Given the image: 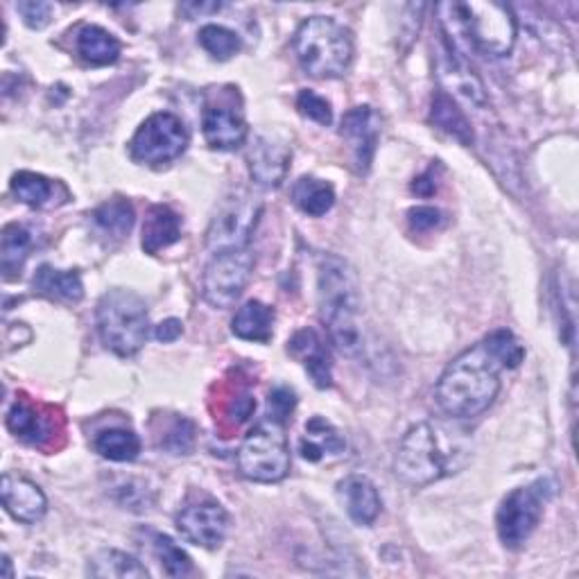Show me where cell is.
Wrapping results in <instances>:
<instances>
[{
    "instance_id": "cell-1",
    "label": "cell",
    "mask_w": 579,
    "mask_h": 579,
    "mask_svg": "<svg viewBox=\"0 0 579 579\" xmlns=\"http://www.w3.org/2000/svg\"><path fill=\"white\" fill-rule=\"evenodd\" d=\"M523 358L525 349L512 331H493L448 363L435 390L439 408L455 419L482 414L500 392V374L516 369Z\"/></svg>"
},
{
    "instance_id": "cell-2",
    "label": "cell",
    "mask_w": 579,
    "mask_h": 579,
    "mask_svg": "<svg viewBox=\"0 0 579 579\" xmlns=\"http://www.w3.org/2000/svg\"><path fill=\"white\" fill-rule=\"evenodd\" d=\"M320 315L337 352L346 358H356L363 352L360 329V290L352 265L339 256H324L318 279Z\"/></svg>"
},
{
    "instance_id": "cell-3",
    "label": "cell",
    "mask_w": 579,
    "mask_h": 579,
    "mask_svg": "<svg viewBox=\"0 0 579 579\" xmlns=\"http://www.w3.org/2000/svg\"><path fill=\"white\" fill-rule=\"evenodd\" d=\"M437 12L442 14L444 30L450 27V32L467 36V42L482 55L503 57L516 44L519 27L508 5L471 0V3H442Z\"/></svg>"
},
{
    "instance_id": "cell-4",
    "label": "cell",
    "mask_w": 579,
    "mask_h": 579,
    "mask_svg": "<svg viewBox=\"0 0 579 579\" xmlns=\"http://www.w3.org/2000/svg\"><path fill=\"white\" fill-rule=\"evenodd\" d=\"M446 431L431 421L412 426L397 450L394 471L397 476L412 487H428L448 474H455L457 457L465 453L459 444L446 439Z\"/></svg>"
},
{
    "instance_id": "cell-5",
    "label": "cell",
    "mask_w": 579,
    "mask_h": 579,
    "mask_svg": "<svg viewBox=\"0 0 579 579\" xmlns=\"http://www.w3.org/2000/svg\"><path fill=\"white\" fill-rule=\"evenodd\" d=\"M294 53L303 70L313 77H342L354 59V38L335 19L311 16L294 34Z\"/></svg>"
},
{
    "instance_id": "cell-6",
    "label": "cell",
    "mask_w": 579,
    "mask_h": 579,
    "mask_svg": "<svg viewBox=\"0 0 579 579\" xmlns=\"http://www.w3.org/2000/svg\"><path fill=\"white\" fill-rule=\"evenodd\" d=\"M98 333L109 352L121 358L136 356L149 333L145 301L125 288H113L98 301Z\"/></svg>"
},
{
    "instance_id": "cell-7",
    "label": "cell",
    "mask_w": 579,
    "mask_h": 579,
    "mask_svg": "<svg viewBox=\"0 0 579 579\" xmlns=\"http://www.w3.org/2000/svg\"><path fill=\"white\" fill-rule=\"evenodd\" d=\"M238 469L252 482H279L290 471V448L283 423L267 419L243 439Z\"/></svg>"
},
{
    "instance_id": "cell-8",
    "label": "cell",
    "mask_w": 579,
    "mask_h": 579,
    "mask_svg": "<svg viewBox=\"0 0 579 579\" xmlns=\"http://www.w3.org/2000/svg\"><path fill=\"white\" fill-rule=\"evenodd\" d=\"M548 482L538 480L530 487L514 489L505 496L496 514V530L500 544L510 550H519L534 534L544 519V508L548 500Z\"/></svg>"
},
{
    "instance_id": "cell-9",
    "label": "cell",
    "mask_w": 579,
    "mask_h": 579,
    "mask_svg": "<svg viewBox=\"0 0 579 579\" xmlns=\"http://www.w3.org/2000/svg\"><path fill=\"white\" fill-rule=\"evenodd\" d=\"M188 147V130L179 115L170 111L152 113L136 130L130 152L132 159L145 166H164L175 162Z\"/></svg>"
},
{
    "instance_id": "cell-10",
    "label": "cell",
    "mask_w": 579,
    "mask_h": 579,
    "mask_svg": "<svg viewBox=\"0 0 579 579\" xmlns=\"http://www.w3.org/2000/svg\"><path fill=\"white\" fill-rule=\"evenodd\" d=\"M260 213L263 202L245 190L236 192L234 198H226L207 231L209 249L215 254L226 249H245L254 236Z\"/></svg>"
},
{
    "instance_id": "cell-11",
    "label": "cell",
    "mask_w": 579,
    "mask_h": 579,
    "mask_svg": "<svg viewBox=\"0 0 579 579\" xmlns=\"http://www.w3.org/2000/svg\"><path fill=\"white\" fill-rule=\"evenodd\" d=\"M254 269V256L245 249L218 252L204 269L202 294L213 308H231L245 292Z\"/></svg>"
},
{
    "instance_id": "cell-12",
    "label": "cell",
    "mask_w": 579,
    "mask_h": 579,
    "mask_svg": "<svg viewBox=\"0 0 579 579\" xmlns=\"http://www.w3.org/2000/svg\"><path fill=\"white\" fill-rule=\"evenodd\" d=\"M177 530L186 542L207 550L222 546L229 532V514L215 500H200L177 514Z\"/></svg>"
},
{
    "instance_id": "cell-13",
    "label": "cell",
    "mask_w": 579,
    "mask_h": 579,
    "mask_svg": "<svg viewBox=\"0 0 579 579\" xmlns=\"http://www.w3.org/2000/svg\"><path fill=\"white\" fill-rule=\"evenodd\" d=\"M62 416H55V410L42 403H34L25 397L16 399L8 412V428L23 442L46 448L53 444L55 435L62 433Z\"/></svg>"
},
{
    "instance_id": "cell-14",
    "label": "cell",
    "mask_w": 579,
    "mask_h": 579,
    "mask_svg": "<svg viewBox=\"0 0 579 579\" xmlns=\"http://www.w3.org/2000/svg\"><path fill=\"white\" fill-rule=\"evenodd\" d=\"M339 134L352 147L358 172H369L380 134V115L367 104L354 107L352 111L344 113Z\"/></svg>"
},
{
    "instance_id": "cell-15",
    "label": "cell",
    "mask_w": 579,
    "mask_h": 579,
    "mask_svg": "<svg viewBox=\"0 0 579 579\" xmlns=\"http://www.w3.org/2000/svg\"><path fill=\"white\" fill-rule=\"evenodd\" d=\"M202 130L209 147L222 152L241 147L247 138V123L243 119V113L234 104L226 102L207 104Z\"/></svg>"
},
{
    "instance_id": "cell-16",
    "label": "cell",
    "mask_w": 579,
    "mask_h": 579,
    "mask_svg": "<svg viewBox=\"0 0 579 579\" xmlns=\"http://www.w3.org/2000/svg\"><path fill=\"white\" fill-rule=\"evenodd\" d=\"M292 154L288 145L260 136L249 147L247 162H249V175L252 179L263 188H277L283 183L288 168H290Z\"/></svg>"
},
{
    "instance_id": "cell-17",
    "label": "cell",
    "mask_w": 579,
    "mask_h": 579,
    "mask_svg": "<svg viewBox=\"0 0 579 579\" xmlns=\"http://www.w3.org/2000/svg\"><path fill=\"white\" fill-rule=\"evenodd\" d=\"M0 493H3L5 510L21 523L42 521L48 510L46 493L23 476L5 474L0 482Z\"/></svg>"
},
{
    "instance_id": "cell-18",
    "label": "cell",
    "mask_w": 579,
    "mask_h": 579,
    "mask_svg": "<svg viewBox=\"0 0 579 579\" xmlns=\"http://www.w3.org/2000/svg\"><path fill=\"white\" fill-rule=\"evenodd\" d=\"M288 354L303 365L320 390L331 388V356L322 337L313 329L297 331L288 342Z\"/></svg>"
},
{
    "instance_id": "cell-19",
    "label": "cell",
    "mask_w": 579,
    "mask_h": 579,
    "mask_svg": "<svg viewBox=\"0 0 579 579\" xmlns=\"http://www.w3.org/2000/svg\"><path fill=\"white\" fill-rule=\"evenodd\" d=\"M439 82L444 85L442 91L448 96L453 93V96L465 98L474 104L487 102V93H485L480 77L474 73V68H469L465 62L457 57L455 48L448 46V42H446V51L439 57Z\"/></svg>"
},
{
    "instance_id": "cell-20",
    "label": "cell",
    "mask_w": 579,
    "mask_h": 579,
    "mask_svg": "<svg viewBox=\"0 0 579 579\" xmlns=\"http://www.w3.org/2000/svg\"><path fill=\"white\" fill-rule=\"evenodd\" d=\"M339 503L356 525H371L380 514V493L365 476H349L337 485Z\"/></svg>"
},
{
    "instance_id": "cell-21",
    "label": "cell",
    "mask_w": 579,
    "mask_h": 579,
    "mask_svg": "<svg viewBox=\"0 0 579 579\" xmlns=\"http://www.w3.org/2000/svg\"><path fill=\"white\" fill-rule=\"evenodd\" d=\"M346 450L342 433L324 416H313L305 421L303 435L299 439V453L308 461H322L326 457H337Z\"/></svg>"
},
{
    "instance_id": "cell-22",
    "label": "cell",
    "mask_w": 579,
    "mask_h": 579,
    "mask_svg": "<svg viewBox=\"0 0 579 579\" xmlns=\"http://www.w3.org/2000/svg\"><path fill=\"white\" fill-rule=\"evenodd\" d=\"M181 238V218L166 204L149 207L143 222V252L159 254L162 249L175 245Z\"/></svg>"
},
{
    "instance_id": "cell-23",
    "label": "cell",
    "mask_w": 579,
    "mask_h": 579,
    "mask_svg": "<svg viewBox=\"0 0 579 579\" xmlns=\"http://www.w3.org/2000/svg\"><path fill=\"white\" fill-rule=\"evenodd\" d=\"M32 286L38 294L51 301L77 303L85 297V283L75 269H57L53 265H42L36 269Z\"/></svg>"
},
{
    "instance_id": "cell-24",
    "label": "cell",
    "mask_w": 579,
    "mask_h": 579,
    "mask_svg": "<svg viewBox=\"0 0 579 579\" xmlns=\"http://www.w3.org/2000/svg\"><path fill=\"white\" fill-rule=\"evenodd\" d=\"M275 308L252 299L243 308H238L234 322H231V331L241 339L267 344L275 335Z\"/></svg>"
},
{
    "instance_id": "cell-25",
    "label": "cell",
    "mask_w": 579,
    "mask_h": 579,
    "mask_svg": "<svg viewBox=\"0 0 579 579\" xmlns=\"http://www.w3.org/2000/svg\"><path fill=\"white\" fill-rule=\"evenodd\" d=\"M75 48H77V55L93 66L115 64L123 51L119 38L100 25H85L80 32H77Z\"/></svg>"
},
{
    "instance_id": "cell-26",
    "label": "cell",
    "mask_w": 579,
    "mask_h": 579,
    "mask_svg": "<svg viewBox=\"0 0 579 579\" xmlns=\"http://www.w3.org/2000/svg\"><path fill=\"white\" fill-rule=\"evenodd\" d=\"M224 399H218L220 403V414H215V423L220 428H224L226 433L231 431H238L245 421H249V416L256 410V399L249 392V388L241 380H234L231 385H226Z\"/></svg>"
},
{
    "instance_id": "cell-27",
    "label": "cell",
    "mask_w": 579,
    "mask_h": 579,
    "mask_svg": "<svg viewBox=\"0 0 579 579\" xmlns=\"http://www.w3.org/2000/svg\"><path fill=\"white\" fill-rule=\"evenodd\" d=\"M431 121L435 123V127H439L442 132H446L448 136L457 138L461 145H471L474 143V130L471 123L455 102L453 96L437 91L433 96V107H431Z\"/></svg>"
},
{
    "instance_id": "cell-28",
    "label": "cell",
    "mask_w": 579,
    "mask_h": 579,
    "mask_svg": "<svg viewBox=\"0 0 579 579\" xmlns=\"http://www.w3.org/2000/svg\"><path fill=\"white\" fill-rule=\"evenodd\" d=\"M292 202L305 215L322 218L335 204V188L318 177H301L292 186Z\"/></svg>"
},
{
    "instance_id": "cell-29",
    "label": "cell",
    "mask_w": 579,
    "mask_h": 579,
    "mask_svg": "<svg viewBox=\"0 0 579 579\" xmlns=\"http://www.w3.org/2000/svg\"><path fill=\"white\" fill-rule=\"evenodd\" d=\"M32 234L21 224H8L3 229V238H0V267H3V277L8 281L21 277V269L30 256Z\"/></svg>"
},
{
    "instance_id": "cell-30",
    "label": "cell",
    "mask_w": 579,
    "mask_h": 579,
    "mask_svg": "<svg viewBox=\"0 0 579 579\" xmlns=\"http://www.w3.org/2000/svg\"><path fill=\"white\" fill-rule=\"evenodd\" d=\"M89 575L91 577H115V579H145L147 577V568L134 559L127 553L121 550H100L91 557L89 561Z\"/></svg>"
},
{
    "instance_id": "cell-31",
    "label": "cell",
    "mask_w": 579,
    "mask_h": 579,
    "mask_svg": "<svg viewBox=\"0 0 579 579\" xmlns=\"http://www.w3.org/2000/svg\"><path fill=\"white\" fill-rule=\"evenodd\" d=\"M93 222L115 238H125L134 226V207L125 198H113L93 211Z\"/></svg>"
},
{
    "instance_id": "cell-32",
    "label": "cell",
    "mask_w": 579,
    "mask_h": 579,
    "mask_svg": "<svg viewBox=\"0 0 579 579\" xmlns=\"http://www.w3.org/2000/svg\"><path fill=\"white\" fill-rule=\"evenodd\" d=\"M93 448L111 461H134L141 453V439L132 431L109 428L96 437Z\"/></svg>"
},
{
    "instance_id": "cell-33",
    "label": "cell",
    "mask_w": 579,
    "mask_h": 579,
    "mask_svg": "<svg viewBox=\"0 0 579 579\" xmlns=\"http://www.w3.org/2000/svg\"><path fill=\"white\" fill-rule=\"evenodd\" d=\"M14 198L27 207H46L53 200L55 186L44 175L21 170L12 177Z\"/></svg>"
},
{
    "instance_id": "cell-34",
    "label": "cell",
    "mask_w": 579,
    "mask_h": 579,
    "mask_svg": "<svg viewBox=\"0 0 579 579\" xmlns=\"http://www.w3.org/2000/svg\"><path fill=\"white\" fill-rule=\"evenodd\" d=\"M200 46L213 57V59H220V62H226L231 57H236L241 51H243V42L241 36L229 30L224 25H204L200 30Z\"/></svg>"
},
{
    "instance_id": "cell-35",
    "label": "cell",
    "mask_w": 579,
    "mask_h": 579,
    "mask_svg": "<svg viewBox=\"0 0 579 579\" xmlns=\"http://www.w3.org/2000/svg\"><path fill=\"white\" fill-rule=\"evenodd\" d=\"M154 555L162 561V568L168 577H186L192 572V561L190 557L172 542L166 534H154Z\"/></svg>"
},
{
    "instance_id": "cell-36",
    "label": "cell",
    "mask_w": 579,
    "mask_h": 579,
    "mask_svg": "<svg viewBox=\"0 0 579 579\" xmlns=\"http://www.w3.org/2000/svg\"><path fill=\"white\" fill-rule=\"evenodd\" d=\"M196 435H198L196 423L186 416H175L168 423V428L164 431L159 446L172 455H188L192 446H196Z\"/></svg>"
},
{
    "instance_id": "cell-37",
    "label": "cell",
    "mask_w": 579,
    "mask_h": 579,
    "mask_svg": "<svg viewBox=\"0 0 579 579\" xmlns=\"http://www.w3.org/2000/svg\"><path fill=\"white\" fill-rule=\"evenodd\" d=\"M297 109L301 115H305L308 121H315L320 125H331V121H333V111H331L329 100L318 96L311 89H303L297 96Z\"/></svg>"
},
{
    "instance_id": "cell-38",
    "label": "cell",
    "mask_w": 579,
    "mask_h": 579,
    "mask_svg": "<svg viewBox=\"0 0 579 579\" xmlns=\"http://www.w3.org/2000/svg\"><path fill=\"white\" fill-rule=\"evenodd\" d=\"M16 12L32 30L46 27L53 19V5L44 3V0H23V3H16Z\"/></svg>"
},
{
    "instance_id": "cell-39",
    "label": "cell",
    "mask_w": 579,
    "mask_h": 579,
    "mask_svg": "<svg viewBox=\"0 0 579 579\" xmlns=\"http://www.w3.org/2000/svg\"><path fill=\"white\" fill-rule=\"evenodd\" d=\"M294 405H297V394L290 388H277V390L269 392V401H267L269 419L283 423V426L288 423V419L292 416Z\"/></svg>"
},
{
    "instance_id": "cell-40",
    "label": "cell",
    "mask_w": 579,
    "mask_h": 579,
    "mask_svg": "<svg viewBox=\"0 0 579 579\" xmlns=\"http://www.w3.org/2000/svg\"><path fill=\"white\" fill-rule=\"evenodd\" d=\"M408 220L414 231H433L444 222V215L439 209L433 207H416L408 213Z\"/></svg>"
},
{
    "instance_id": "cell-41",
    "label": "cell",
    "mask_w": 579,
    "mask_h": 579,
    "mask_svg": "<svg viewBox=\"0 0 579 579\" xmlns=\"http://www.w3.org/2000/svg\"><path fill=\"white\" fill-rule=\"evenodd\" d=\"M181 322L179 320H166L164 324L157 326V331H154V335H157L159 342H175L179 335H181Z\"/></svg>"
},
{
    "instance_id": "cell-42",
    "label": "cell",
    "mask_w": 579,
    "mask_h": 579,
    "mask_svg": "<svg viewBox=\"0 0 579 579\" xmlns=\"http://www.w3.org/2000/svg\"><path fill=\"white\" fill-rule=\"evenodd\" d=\"M412 190L416 192V196H421V198H431L433 192L437 190V186L433 181V170H428V172H423L421 177H416L414 183H412Z\"/></svg>"
},
{
    "instance_id": "cell-43",
    "label": "cell",
    "mask_w": 579,
    "mask_h": 579,
    "mask_svg": "<svg viewBox=\"0 0 579 579\" xmlns=\"http://www.w3.org/2000/svg\"><path fill=\"white\" fill-rule=\"evenodd\" d=\"M190 10L198 12V14H204V12H218L220 5H215V3L213 5H198V3H192V5H183L181 8V12H190Z\"/></svg>"
},
{
    "instance_id": "cell-44",
    "label": "cell",
    "mask_w": 579,
    "mask_h": 579,
    "mask_svg": "<svg viewBox=\"0 0 579 579\" xmlns=\"http://www.w3.org/2000/svg\"><path fill=\"white\" fill-rule=\"evenodd\" d=\"M3 564H5V577L10 579V577H12V561H10V557H8V555L3 557Z\"/></svg>"
}]
</instances>
